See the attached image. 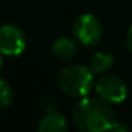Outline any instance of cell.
<instances>
[{"label": "cell", "instance_id": "cell-11", "mask_svg": "<svg viewBox=\"0 0 132 132\" xmlns=\"http://www.w3.org/2000/svg\"><path fill=\"white\" fill-rule=\"evenodd\" d=\"M43 106H44V111H46V112L55 111V108H57V102H55V100L53 97H48V98H46V100H44Z\"/></svg>", "mask_w": 132, "mask_h": 132}, {"label": "cell", "instance_id": "cell-12", "mask_svg": "<svg viewBox=\"0 0 132 132\" xmlns=\"http://www.w3.org/2000/svg\"><path fill=\"white\" fill-rule=\"evenodd\" d=\"M126 46H128V48L132 51V26L129 27L128 33H126Z\"/></svg>", "mask_w": 132, "mask_h": 132}, {"label": "cell", "instance_id": "cell-5", "mask_svg": "<svg viewBox=\"0 0 132 132\" xmlns=\"http://www.w3.org/2000/svg\"><path fill=\"white\" fill-rule=\"evenodd\" d=\"M26 36L13 24H4L0 27V54L17 57L26 50Z\"/></svg>", "mask_w": 132, "mask_h": 132}, {"label": "cell", "instance_id": "cell-6", "mask_svg": "<svg viewBox=\"0 0 132 132\" xmlns=\"http://www.w3.org/2000/svg\"><path fill=\"white\" fill-rule=\"evenodd\" d=\"M40 132H65L68 131V121L58 111H48L38 123Z\"/></svg>", "mask_w": 132, "mask_h": 132}, {"label": "cell", "instance_id": "cell-4", "mask_svg": "<svg viewBox=\"0 0 132 132\" xmlns=\"http://www.w3.org/2000/svg\"><path fill=\"white\" fill-rule=\"evenodd\" d=\"M75 40L85 47H92L102 37V24L94 14H82L75 20L72 26Z\"/></svg>", "mask_w": 132, "mask_h": 132}, {"label": "cell", "instance_id": "cell-10", "mask_svg": "<svg viewBox=\"0 0 132 132\" xmlns=\"http://www.w3.org/2000/svg\"><path fill=\"white\" fill-rule=\"evenodd\" d=\"M128 125H125V123L119 122V121L115 119L114 122H112V125L108 128V131H112V132H126L128 131Z\"/></svg>", "mask_w": 132, "mask_h": 132}, {"label": "cell", "instance_id": "cell-1", "mask_svg": "<svg viewBox=\"0 0 132 132\" xmlns=\"http://www.w3.org/2000/svg\"><path fill=\"white\" fill-rule=\"evenodd\" d=\"M72 121L81 132H102L115 121V114L108 102L101 98H80L72 111Z\"/></svg>", "mask_w": 132, "mask_h": 132}, {"label": "cell", "instance_id": "cell-3", "mask_svg": "<svg viewBox=\"0 0 132 132\" xmlns=\"http://www.w3.org/2000/svg\"><path fill=\"white\" fill-rule=\"evenodd\" d=\"M95 92L98 98L104 100L108 104H121L126 100L128 87L125 81L114 74H101V77L95 81Z\"/></svg>", "mask_w": 132, "mask_h": 132}, {"label": "cell", "instance_id": "cell-7", "mask_svg": "<svg viewBox=\"0 0 132 132\" xmlns=\"http://www.w3.org/2000/svg\"><path fill=\"white\" fill-rule=\"evenodd\" d=\"M51 51L60 60H71L77 54V46L72 40L65 37L57 38L51 46Z\"/></svg>", "mask_w": 132, "mask_h": 132}, {"label": "cell", "instance_id": "cell-9", "mask_svg": "<svg viewBox=\"0 0 132 132\" xmlns=\"http://www.w3.org/2000/svg\"><path fill=\"white\" fill-rule=\"evenodd\" d=\"M13 101V89L9 82L0 78V109H4Z\"/></svg>", "mask_w": 132, "mask_h": 132}, {"label": "cell", "instance_id": "cell-2", "mask_svg": "<svg viewBox=\"0 0 132 132\" xmlns=\"http://www.w3.org/2000/svg\"><path fill=\"white\" fill-rule=\"evenodd\" d=\"M57 85L68 97H87L95 85L94 72L89 70V67L80 65V64H70L58 72Z\"/></svg>", "mask_w": 132, "mask_h": 132}, {"label": "cell", "instance_id": "cell-8", "mask_svg": "<svg viewBox=\"0 0 132 132\" xmlns=\"http://www.w3.org/2000/svg\"><path fill=\"white\" fill-rule=\"evenodd\" d=\"M112 65H114V57L105 51L95 53L89 60V70L94 72V75L105 74L109 68H112Z\"/></svg>", "mask_w": 132, "mask_h": 132}, {"label": "cell", "instance_id": "cell-13", "mask_svg": "<svg viewBox=\"0 0 132 132\" xmlns=\"http://www.w3.org/2000/svg\"><path fill=\"white\" fill-rule=\"evenodd\" d=\"M2 68H3V58L0 55V71H2Z\"/></svg>", "mask_w": 132, "mask_h": 132}]
</instances>
